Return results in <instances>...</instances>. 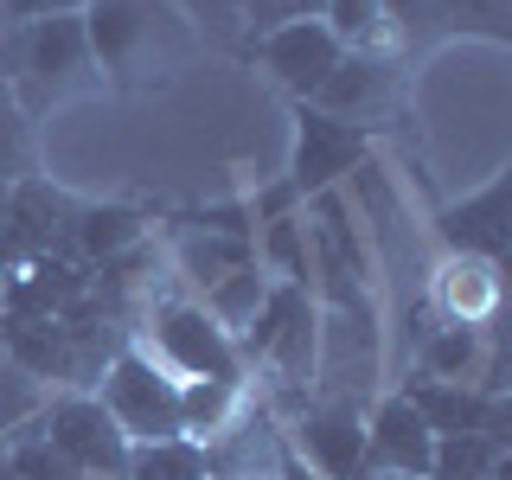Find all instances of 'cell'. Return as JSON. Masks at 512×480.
<instances>
[{"instance_id": "obj_5", "label": "cell", "mask_w": 512, "mask_h": 480, "mask_svg": "<svg viewBox=\"0 0 512 480\" xmlns=\"http://www.w3.org/2000/svg\"><path fill=\"white\" fill-rule=\"evenodd\" d=\"M96 404L116 416L128 442H167L180 436V378H167L141 346H122L96 378Z\"/></svg>"}, {"instance_id": "obj_18", "label": "cell", "mask_w": 512, "mask_h": 480, "mask_svg": "<svg viewBox=\"0 0 512 480\" xmlns=\"http://www.w3.org/2000/svg\"><path fill=\"white\" fill-rule=\"evenodd\" d=\"M250 410L244 384H218V378H192L180 384V436L199 448H218L237 429V416Z\"/></svg>"}, {"instance_id": "obj_31", "label": "cell", "mask_w": 512, "mask_h": 480, "mask_svg": "<svg viewBox=\"0 0 512 480\" xmlns=\"http://www.w3.org/2000/svg\"><path fill=\"white\" fill-rule=\"evenodd\" d=\"M506 13H512V0H442V20L480 26V32H493V39H506Z\"/></svg>"}, {"instance_id": "obj_3", "label": "cell", "mask_w": 512, "mask_h": 480, "mask_svg": "<svg viewBox=\"0 0 512 480\" xmlns=\"http://www.w3.org/2000/svg\"><path fill=\"white\" fill-rule=\"evenodd\" d=\"M141 352H148L167 378H180V384H192V378L244 384L237 340L199 308V301H154L148 320H141Z\"/></svg>"}, {"instance_id": "obj_1", "label": "cell", "mask_w": 512, "mask_h": 480, "mask_svg": "<svg viewBox=\"0 0 512 480\" xmlns=\"http://www.w3.org/2000/svg\"><path fill=\"white\" fill-rule=\"evenodd\" d=\"M84 39L109 90H167L199 58V26L173 0H84Z\"/></svg>"}, {"instance_id": "obj_36", "label": "cell", "mask_w": 512, "mask_h": 480, "mask_svg": "<svg viewBox=\"0 0 512 480\" xmlns=\"http://www.w3.org/2000/svg\"><path fill=\"white\" fill-rule=\"evenodd\" d=\"M212 480H256V474H212Z\"/></svg>"}, {"instance_id": "obj_34", "label": "cell", "mask_w": 512, "mask_h": 480, "mask_svg": "<svg viewBox=\"0 0 512 480\" xmlns=\"http://www.w3.org/2000/svg\"><path fill=\"white\" fill-rule=\"evenodd\" d=\"M352 480H404V474H378V468H359Z\"/></svg>"}, {"instance_id": "obj_28", "label": "cell", "mask_w": 512, "mask_h": 480, "mask_svg": "<svg viewBox=\"0 0 512 480\" xmlns=\"http://www.w3.org/2000/svg\"><path fill=\"white\" fill-rule=\"evenodd\" d=\"M39 404H45V384H39V378H26L20 365L0 359V442H7L13 429H26L32 416H39Z\"/></svg>"}, {"instance_id": "obj_37", "label": "cell", "mask_w": 512, "mask_h": 480, "mask_svg": "<svg viewBox=\"0 0 512 480\" xmlns=\"http://www.w3.org/2000/svg\"><path fill=\"white\" fill-rule=\"evenodd\" d=\"M0 212H7V180H0Z\"/></svg>"}, {"instance_id": "obj_15", "label": "cell", "mask_w": 512, "mask_h": 480, "mask_svg": "<svg viewBox=\"0 0 512 480\" xmlns=\"http://www.w3.org/2000/svg\"><path fill=\"white\" fill-rule=\"evenodd\" d=\"M436 231H442V244L455 250V256L506 263V244H512V231H506V173H493L474 199L448 205V212L436 218Z\"/></svg>"}, {"instance_id": "obj_32", "label": "cell", "mask_w": 512, "mask_h": 480, "mask_svg": "<svg viewBox=\"0 0 512 480\" xmlns=\"http://www.w3.org/2000/svg\"><path fill=\"white\" fill-rule=\"evenodd\" d=\"M52 13H84V0H0V32L52 20Z\"/></svg>"}, {"instance_id": "obj_19", "label": "cell", "mask_w": 512, "mask_h": 480, "mask_svg": "<svg viewBox=\"0 0 512 480\" xmlns=\"http://www.w3.org/2000/svg\"><path fill=\"white\" fill-rule=\"evenodd\" d=\"M244 263H256V237L250 231H186L180 237V269L199 288H212L218 276H231V269H244Z\"/></svg>"}, {"instance_id": "obj_38", "label": "cell", "mask_w": 512, "mask_h": 480, "mask_svg": "<svg viewBox=\"0 0 512 480\" xmlns=\"http://www.w3.org/2000/svg\"><path fill=\"white\" fill-rule=\"evenodd\" d=\"M0 359H7V352H0Z\"/></svg>"}, {"instance_id": "obj_27", "label": "cell", "mask_w": 512, "mask_h": 480, "mask_svg": "<svg viewBox=\"0 0 512 480\" xmlns=\"http://www.w3.org/2000/svg\"><path fill=\"white\" fill-rule=\"evenodd\" d=\"M32 173V116L13 103V90L0 84V180H26Z\"/></svg>"}, {"instance_id": "obj_24", "label": "cell", "mask_w": 512, "mask_h": 480, "mask_svg": "<svg viewBox=\"0 0 512 480\" xmlns=\"http://www.w3.org/2000/svg\"><path fill=\"white\" fill-rule=\"evenodd\" d=\"M327 32L340 39V52H391V20H384V0H327L320 7Z\"/></svg>"}, {"instance_id": "obj_9", "label": "cell", "mask_w": 512, "mask_h": 480, "mask_svg": "<svg viewBox=\"0 0 512 480\" xmlns=\"http://www.w3.org/2000/svg\"><path fill=\"white\" fill-rule=\"evenodd\" d=\"M250 58L263 64L276 84L295 96V103H308V96L327 84V71L340 64V39L327 32V20H282V26H269V32H256V45H250Z\"/></svg>"}, {"instance_id": "obj_14", "label": "cell", "mask_w": 512, "mask_h": 480, "mask_svg": "<svg viewBox=\"0 0 512 480\" xmlns=\"http://www.w3.org/2000/svg\"><path fill=\"white\" fill-rule=\"evenodd\" d=\"M429 448H436V436H429V423L404 404V391L384 397V404L365 416V468L429 480Z\"/></svg>"}, {"instance_id": "obj_29", "label": "cell", "mask_w": 512, "mask_h": 480, "mask_svg": "<svg viewBox=\"0 0 512 480\" xmlns=\"http://www.w3.org/2000/svg\"><path fill=\"white\" fill-rule=\"evenodd\" d=\"M173 7L199 26V39L205 32H212V39H237V32H244V0H173Z\"/></svg>"}, {"instance_id": "obj_22", "label": "cell", "mask_w": 512, "mask_h": 480, "mask_svg": "<svg viewBox=\"0 0 512 480\" xmlns=\"http://www.w3.org/2000/svg\"><path fill=\"white\" fill-rule=\"evenodd\" d=\"M256 269L276 282L314 288V263H308V224L301 218H263V244H256Z\"/></svg>"}, {"instance_id": "obj_26", "label": "cell", "mask_w": 512, "mask_h": 480, "mask_svg": "<svg viewBox=\"0 0 512 480\" xmlns=\"http://www.w3.org/2000/svg\"><path fill=\"white\" fill-rule=\"evenodd\" d=\"M0 455H7V468L20 474V480H90L71 455H58V448L45 442L32 423H26V429H13V436L0 442Z\"/></svg>"}, {"instance_id": "obj_4", "label": "cell", "mask_w": 512, "mask_h": 480, "mask_svg": "<svg viewBox=\"0 0 512 480\" xmlns=\"http://www.w3.org/2000/svg\"><path fill=\"white\" fill-rule=\"evenodd\" d=\"M237 359H263L269 372H276L282 391H308V384H314V359H320V308H314V288L269 282L256 320L237 333Z\"/></svg>"}, {"instance_id": "obj_21", "label": "cell", "mask_w": 512, "mask_h": 480, "mask_svg": "<svg viewBox=\"0 0 512 480\" xmlns=\"http://www.w3.org/2000/svg\"><path fill=\"white\" fill-rule=\"evenodd\" d=\"M122 480H212V455L186 436L167 442H128V468Z\"/></svg>"}, {"instance_id": "obj_13", "label": "cell", "mask_w": 512, "mask_h": 480, "mask_svg": "<svg viewBox=\"0 0 512 480\" xmlns=\"http://www.w3.org/2000/svg\"><path fill=\"white\" fill-rule=\"evenodd\" d=\"M391 96H397V58L391 52H346L308 103L327 109V116H340V122H359L365 128L384 103H391Z\"/></svg>"}, {"instance_id": "obj_10", "label": "cell", "mask_w": 512, "mask_h": 480, "mask_svg": "<svg viewBox=\"0 0 512 480\" xmlns=\"http://www.w3.org/2000/svg\"><path fill=\"white\" fill-rule=\"evenodd\" d=\"M288 448L320 474V480H352L365 468V416L346 397H320V404L295 410V429H288Z\"/></svg>"}, {"instance_id": "obj_6", "label": "cell", "mask_w": 512, "mask_h": 480, "mask_svg": "<svg viewBox=\"0 0 512 480\" xmlns=\"http://www.w3.org/2000/svg\"><path fill=\"white\" fill-rule=\"evenodd\" d=\"M32 429L58 455H71L90 480H122V468H128V436L116 429V416L96 404V391H45Z\"/></svg>"}, {"instance_id": "obj_23", "label": "cell", "mask_w": 512, "mask_h": 480, "mask_svg": "<svg viewBox=\"0 0 512 480\" xmlns=\"http://www.w3.org/2000/svg\"><path fill=\"white\" fill-rule=\"evenodd\" d=\"M263 295H269V276H263L256 263H244V269H231V276H218L212 288H205L199 308H205V314H212L218 327L237 340V333H244L250 320H256V308H263Z\"/></svg>"}, {"instance_id": "obj_20", "label": "cell", "mask_w": 512, "mask_h": 480, "mask_svg": "<svg viewBox=\"0 0 512 480\" xmlns=\"http://www.w3.org/2000/svg\"><path fill=\"white\" fill-rule=\"evenodd\" d=\"M429 480H506V442L500 436H436Z\"/></svg>"}, {"instance_id": "obj_35", "label": "cell", "mask_w": 512, "mask_h": 480, "mask_svg": "<svg viewBox=\"0 0 512 480\" xmlns=\"http://www.w3.org/2000/svg\"><path fill=\"white\" fill-rule=\"evenodd\" d=\"M0 480H20V474H13V468H7V455H0Z\"/></svg>"}, {"instance_id": "obj_2", "label": "cell", "mask_w": 512, "mask_h": 480, "mask_svg": "<svg viewBox=\"0 0 512 480\" xmlns=\"http://www.w3.org/2000/svg\"><path fill=\"white\" fill-rule=\"evenodd\" d=\"M0 84L13 90V103H20L32 122H39L45 109L71 103V96L103 90L90 39H84V13H52V20L0 32Z\"/></svg>"}, {"instance_id": "obj_7", "label": "cell", "mask_w": 512, "mask_h": 480, "mask_svg": "<svg viewBox=\"0 0 512 480\" xmlns=\"http://www.w3.org/2000/svg\"><path fill=\"white\" fill-rule=\"evenodd\" d=\"M71 224H77L71 192H58L39 173L13 180L7 212H0V269H20L32 256H71Z\"/></svg>"}, {"instance_id": "obj_33", "label": "cell", "mask_w": 512, "mask_h": 480, "mask_svg": "<svg viewBox=\"0 0 512 480\" xmlns=\"http://www.w3.org/2000/svg\"><path fill=\"white\" fill-rule=\"evenodd\" d=\"M276 480H320V474H314V468H308V461H301V455H295V448H288V442H282V448H276Z\"/></svg>"}, {"instance_id": "obj_11", "label": "cell", "mask_w": 512, "mask_h": 480, "mask_svg": "<svg viewBox=\"0 0 512 480\" xmlns=\"http://www.w3.org/2000/svg\"><path fill=\"white\" fill-rule=\"evenodd\" d=\"M90 295V269L77 256H32L0 282V320H58Z\"/></svg>"}, {"instance_id": "obj_39", "label": "cell", "mask_w": 512, "mask_h": 480, "mask_svg": "<svg viewBox=\"0 0 512 480\" xmlns=\"http://www.w3.org/2000/svg\"><path fill=\"white\" fill-rule=\"evenodd\" d=\"M0 276H7V269H0Z\"/></svg>"}, {"instance_id": "obj_30", "label": "cell", "mask_w": 512, "mask_h": 480, "mask_svg": "<svg viewBox=\"0 0 512 480\" xmlns=\"http://www.w3.org/2000/svg\"><path fill=\"white\" fill-rule=\"evenodd\" d=\"M327 0H244V32H269L282 20H320Z\"/></svg>"}, {"instance_id": "obj_8", "label": "cell", "mask_w": 512, "mask_h": 480, "mask_svg": "<svg viewBox=\"0 0 512 480\" xmlns=\"http://www.w3.org/2000/svg\"><path fill=\"white\" fill-rule=\"evenodd\" d=\"M365 154H372V128L340 122L314 103H295V167H288V186H295L301 199L333 192L340 173L365 167Z\"/></svg>"}, {"instance_id": "obj_17", "label": "cell", "mask_w": 512, "mask_h": 480, "mask_svg": "<svg viewBox=\"0 0 512 480\" xmlns=\"http://www.w3.org/2000/svg\"><path fill=\"white\" fill-rule=\"evenodd\" d=\"M135 244H148V212H135V205H77L71 256L84 269L116 263V256H128Z\"/></svg>"}, {"instance_id": "obj_16", "label": "cell", "mask_w": 512, "mask_h": 480, "mask_svg": "<svg viewBox=\"0 0 512 480\" xmlns=\"http://www.w3.org/2000/svg\"><path fill=\"white\" fill-rule=\"evenodd\" d=\"M436 301L448 314V327H487L500 308V263H480V256H448L436 269Z\"/></svg>"}, {"instance_id": "obj_12", "label": "cell", "mask_w": 512, "mask_h": 480, "mask_svg": "<svg viewBox=\"0 0 512 480\" xmlns=\"http://www.w3.org/2000/svg\"><path fill=\"white\" fill-rule=\"evenodd\" d=\"M404 404L429 423V436H500L506 442V397H487L480 384H442V378H416L404 391Z\"/></svg>"}, {"instance_id": "obj_25", "label": "cell", "mask_w": 512, "mask_h": 480, "mask_svg": "<svg viewBox=\"0 0 512 480\" xmlns=\"http://www.w3.org/2000/svg\"><path fill=\"white\" fill-rule=\"evenodd\" d=\"M480 365H487V340H480V327H442V333H429V346H423V378L474 384Z\"/></svg>"}]
</instances>
